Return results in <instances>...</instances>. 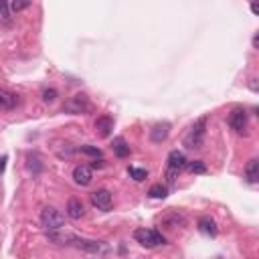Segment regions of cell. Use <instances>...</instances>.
<instances>
[{
    "label": "cell",
    "instance_id": "cell-11",
    "mask_svg": "<svg viewBox=\"0 0 259 259\" xmlns=\"http://www.w3.org/2000/svg\"><path fill=\"white\" fill-rule=\"evenodd\" d=\"M187 156H184L182 152H178V150H172L170 154H168V172H174V174H178L182 168H187Z\"/></svg>",
    "mask_w": 259,
    "mask_h": 259
},
{
    "label": "cell",
    "instance_id": "cell-6",
    "mask_svg": "<svg viewBox=\"0 0 259 259\" xmlns=\"http://www.w3.org/2000/svg\"><path fill=\"white\" fill-rule=\"evenodd\" d=\"M89 200H91V205H94L96 209H99V211H109V209H112V205H114L112 193L105 191V189L94 191V193L89 194Z\"/></svg>",
    "mask_w": 259,
    "mask_h": 259
},
{
    "label": "cell",
    "instance_id": "cell-12",
    "mask_svg": "<svg viewBox=\"0 0 259 259\" xmlns=\"http://www.w3.org/2000/svg\"><path fill=\"white\" fill-rule=\"evenodd\" d=\"M16 105H18L16 94H12V91L0 87V109H4V112H10V109H14Z\"/></svg>",
    "mask_w": 259,
    "mask_h": 259
},
{
    "label": "cell",
    "instance_id": "cell-21",
    "mask_svg": "<svg viewBox=\"0 0 259 259\" xmlns=\"http://www.w3.org/2000/svg\"><path fill=\"white\" fill-rule=\"evenodd\" d=\"M128 172H130V176H132L136 182H142V180L148 178V170H144V168H134V166H130Z\"/></svg>",
    "mask_w": 259,
    "mask_h": 259
},
{
    "label": "cell",
    "instance_id": "cell-1",
    "mask_svg": "<svg viewBox=\"0 0 259 259\" xmlns=\"http://www.w3.org/2000/svg\"><path fill=\"white\" fill-rule=\"evenodd\" d=\"M205 134H207V120L200 118V120H196V122L191 126L189 134L184 136V146L191 148V150L202 148V144H205Z\"/></svg>",
    "mask_w": 259,
    "mask_h": 259
},
{
    "label": "cell",
    "instance_id": "cell-30",
    "mask_svg": "<svg viewBox=\"0 0 259 259\" xmlns=\"http://www.w3.org/2000/svg\"><path fill=\"white\" fill-rule=\"evenodd\" d=\"M251 12H253V14H257V12H259V8H257V4H255V2L251 4Z\"/></svg>",
    "mask_w": 259,
    "mask_h": 259
},
{
    "label": "cell",
    "instance_id": "cell-19",
    "mask_svg": "<svg viewBox=\"0 0 259 259\" xmlns=\"http://www.w3.org/2000/svg\"><path fill=\"white\" fill-rule=\"evenodd\" d=\"M166 194H168V189H166L164 184H154V187H150V191H148V196L150 198H164Z\"/></svg>",
    "mask_w": 259,
    "mask_h": 259
},
{
    "label": "cell",
    "instance_id": "cell-7",
    "mask_svg": "<svg viewBox=\"0 0 259 259\" xmlns=\"http://www.w3.org/2000/svg\"><path fill=\"white\" fill-rule=\"evenodd\" d=\"M160 225L166 227V229H182V227H187V217H184L182 213L178 211H168V213H164L160 219Z\"/></svg>",
    "mask_w": 259,
    "mask_h": 259
},
{
    "label": "cell",
    "instance_id": "cell-18",
    "mask_svg": "<svg viewBox=\"0 0 259 259\" xmlns=\"http://www.w3.org/2000/svg\"><path fill=\"white\" fill-rule=\"evenodd\" d=\"M112 150L118 158H128L130 156V146L126 144L124 138H114V144H112Z\"/></svg>",
    "mask_w": 259,
    "mask_h": 259
},
{
    "label": "cell",
    "instance_id": "cell-14",
    "mask_svg": "<svg viewBox=\"0 0 259 259\" xmlns=\"http://www.w3.org/2000/svg\"><path fill=\"white\" fill-rule=\"evenodd\" d=\"M75 235L71 233H57V231H49V241L55 245H73L75 243Z\"/></svg>",
    "mask_w": 259,
    "mask_h": 259
},
{
    "label": "cell",
    "instance_id": "cell-3",
    "mask_svg": "<svg viewBox=\"0 0 259 259\" xmlns=\"http://www.w3.org/2000/svg\"><path fill=\"white\" fill-rule=\"evenodd\" d=\"M63 223H65V217L55 207H45L41 211V225L45 231H61Z\"/></svg>",
    "mask_w": 259,
    "mask_h": 259
},
{
    "label": "cell",
    "instance_id": "cell-5",
    "mask_svg": "<svg viewBox=\"0 0 259 259\" xmlns=\"http://www.w3.org/2000/svg\"><path fill=\"white\" fill-rule=\"evenodd\" d=\"M73 247H77L79 251L91 253V255H107L109 253V245L103 241H89V239H75Z\"/></svg>",
    "mask_w": 259,
    "mask_h": 259
},
{
    "label": "cell",
    "instance_id": "cell-16",
    "mask_svg": "<svg viewBox=\"0 0 259 259\" xmlns=\"http://www.w3.org/2000/svg\"><path fill=\"white\" fill-rule=\"evenodd\" d=\"M245 178L249 184H257L259 182V160L257 158H251L245 166Z\"/></svg>",
    "mask_w": 259,
    "mask_h": 259
},
{
    "label": "cell",
    "instance_id": "cell-20",
    "mask_svg": "<svg viewBox=\"0 0 259 259\" xmlns=\"http://www.w3.org/2000/svg\"><path fill=\"white\" fill-rule=\"evenodd\" d=\"M187 166H189V170H191L193 174H205V172H207V166H205V162H202V160L187 162Z\"/></svg>",
    "mask_w": 259,
    "mask_h": 259
},
{
    "label": "cell",
    "instance_id": "cell-29",
    "mask_svg": "<svg viewBox=\"0 0 259 259\" xmlns=\"http://www.w3.org/2000/svg\"><path fill=\"white\" fill-rule=\"evenodd\" d=\"M249 87H251V91H257V79H251V85H249Z\"/></svg>",
    "mask_w": 259,
    "mask_h": 259
},
{
    "label": "cell",
    "instance_id": "cell-22",
    "mask_svg": "<svg viewBox=\"0 0 259 259\" xmlns=\"http://www.w3.org/2000/svg\"><path fill=\"white\" fill-rule=\"evenodd\" d=\"M31 6V0H12L10 2V12H21Z\"/></svg>",
    "mask_w": 259,
    "mask_h": 259
},
{
    "label": "cell",
    "instance_id": "cell-24",
    "mask_svg": "<svg viewBox=\"0 0 259 259\" xmlns=\"http://www.w3.org/2000/svg\"><path fill=\"white\" fill-rule=\"evenodd\" d=\"M79 152L89 154V156H94V158H101V150H99V148H96V146H81Z\"/></svg>",
    "mask_w": 259,
    "mask_h": 259
},
{
    "label": "cell",
    "instance_id": "cell-2",
    "mask_svg": "<svg viewBox=\"0 0 259 259\" xmlns=\"http://www.w3.org/2000/svg\"><path fill=\"white\" fill-rule=\"evenodd\" d=\"M134 239H136V243H140L142 247L146 249H152V247H158V245H164L166 243V239L160 231L156 229H136L134 231Z\"/></svg>",
    "mask_w": 259,
    "mask_h": 259
},
{
    "label": "cell",
    "instance_id": "cell-27",
    "mask_svg": "<svg viewBox=\"0 0 259 259\" xmlns=\"http://www.w3.org/2000/svg\"><path fill=\"white\" fill-rule=\"evenodd\" d=\"M6 162H8V158H6V156H0V174L4 172V168H6Z\"/></svg>",
    "mask_w": 259,
    "mask_h": 259
},
{
    "label": "cell",
    "instance_id": "cell-26",
    "mask_svg": "<svg viewBox=\"0 0 259 259\" xmlns=\"http://www.w3.org/2000/svg\"><path fill=\"white\" fill-rule=\"evenodd\" d=\"M32 166H34V172H39L41 168H43V164H41V160L39 158H32V156H29V168H32Z\"/></svg>",
    "mask_w": 259,
    "mask_h": 259
},
{
    "label": "cell",
    "instance_id": "cell-9",
    "mask_svg": "<svg viewBox=\"0 0 259 259\" xmlns=\"http://www.w3.org/2000/svg\"><path fill=\"white\" fill-rule=\"evenodd\" d=\"M91 180H94V168L87 164H79L73 168V182L77 187H89Z\"/></svg>",
    "mask_w": 259,
    "mask_h": 259
},
{
    "label": "cell",
    "instance_id": "cell-13",
    "mask_svg": "<svg viewBox=\"0 0 259 259\" xmlns=\"http://www.w3.org/2000/svg\"><path fill=\"white\" fill-rule=\"evenodd\" d=\"M168 134H170V124L162 122V124H156V126L150 130V140H152L154 144H160V142H164L166 138H168Z\"/></svg>",
    "mask_w": 259,
    "mask_h": 259
},
{
    "label": "cell",
    "instance_id": "cell-8",
    "mask_svg": "<svg viewBox=\"0 0 259 259\" xmlns=\"http://www.w3.org/2000/svg\"><path fill=\"white\" fill-rule=\"evenodd\" d=\"M229 126L231 130H235L237 134H245L247 130V112L243 107H237L229 114Z\"/></svg>",
    "mask_w": 259,
    "mask_h": 259
},
{
    "label": "cell",
    "instance_id": "cell-15",
    "mask_svg": "<svg viewBox=\"0 0 259 259\" xmlns=\"http://www.w3.org/2000/svg\"><path fill=\"white\" fill-rule=\"evenodd\" d=\"M67 215L71 217V219H81L83 215H85V207H83V202L79 200V198H69V202H67Z\"/></svg>",
    "mask_w": 259,
    "mask_h": 259
},
{
    "label": "cell",
    "instance_id": "cell-25",
    "mask_svg": "<svg viewBox=\"0 0 259 259\" xmlns=\"http://www.w3.org/2000/svg\"><path fill=\"white\" fill-rule=\"evenodd\" d=\"M57 96H59V94H57V89H53V87H51V89H45V91H43V96H41V97H43L45 103H53L55 99H57Z\"/></svg>",
    "mask_w": 259,
    "mask_h": 259
},
{
    "label": "cell",
    "instance_id": "cell-4",
    "mask_svg": "<svg viewBox=\"0 0 259 259\" xmlns=\"http://www.w3.org/2000/svg\"><path fill=\"white\" fill-rule=\"evenodd\" d=\"M65 112L67 114H73V116H79V114H85V112H89L91 109V101H89V97L85 96V94H75L73 97H69L67 99V103H65Z\"/></svg>",
    "mask_w": 259,
    "mask_h": 259
},
{
    "label": "cell",
    "instance_id": "cell-17",
    "mask_svg": "<svg viewBox=\"0 0 259 259\" xmlns=\"http://www.w3.org/2000/svg\"><path fill=\"white\" fill-rule=\"evenodd\" d=\"M198 231L202 233V235H207V237H215L217 233H219V229H217V223L213 219H209V217H202V219H198Z\"/></svg>",
    "mask_w": 259,
    "mask_h": 259
},
{
    "label": "cell",
    "instance_id": "cell-10",
    "mask_svg": "<svg viewBox=\"0 0 259 259\" xmlns=\"http://www.w3.org/2000/svg\"><path fill=\"white\" fill-rule=\"evenodd\" d=\"M114 132V118L112 116H99L96 120V134L99 138H109Z\"/></svg>",
    "mask_w": 259,
    "mask_h": 259
},
{
    "label": "cell",
    "instance_id": "cell-31",
    "mask_svg": "<svg viewBox=\"0 0 259 259\" xmlns=\"http://www.w3.org/2000/svg\"><path fill=\"white\" fill-rule=\"evenodd\" d=\"M253 2H255V0H253Z\"/></svg>",
    "mask_w": 259,
    "mask_h": 259
},
{
    "label": "cell",
    "instance_id": "cell-28",
    "mask_svg": "<svg viewBox=\"0 0 259 259\" xmlns=\"http://www.w3.org/2000/svg\"><path fill=\"white\" fill-rule=\"evenodd\" d=\"M101 166H103V160L99 158V162H97V158H96V162L91 164V168H101Z\"/></svg>",
    "mask_w": 259,
    "mask_h": 259
},
{
    "label": "cell",
    "instance_id": "cell-23",
    "mask_svg": "<svg viewBox=\"0 0 259 259\" xmlns=\"http://www.w3.org/2000/svg\"><path fill=\"white\" fill-rule=\"evenodd\" d=\"M0 18H4L6 23L10 21V4H8V0H0Z\"/></svg>",
    "mask_w": 259,
    "mask_h": 259
}]
</instances>
